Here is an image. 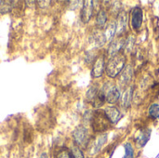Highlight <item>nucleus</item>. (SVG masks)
<instances>
[{
	"mask_svg": "<svg viewBox=\"0 0 159 158\" xmlns=\"http://www.w3.org/2000/svg\"><path fill=\"white\" fill-rule=\"evenodd\" d=\"M125 64H126V58L121 53L110 57L105 68L107 75L111 78L116 77L125 69Z\"/></svg>",
	"mask_w": 159,
	"mask_h": 158,
	"instance_id": "nucleus-1",
	"label": "nucleus"
},
{
	"mask_svg": "<svg viewBox=\"0 0 159 158\" xmlns=\"http://www.w3.org/2000/svg\"><path fill=\"white\" fill-rule=\"evenodd\" d=\"M90 123L94 131L102 132L108 129L109 123L111 122L107 118L104 111H95L90 115Z\"/></svg>",
	"mask_w": 159,
	"mask_h": 158,
	"instance_id": "nucleus-2",
	"label": "nucleus"
},
{
	"mask_svg": "<svg viewBox=\"0 0 159 158\" xmlns=\"http://www.w3.org/2000/svg\"><path fill=\"white\" fill-rule=\"evenodd\" d=\"M102 90L104 93L106 102L111 103V104L116 103L119 100V98H120V91H119V89L115 85H113L111 83H106L102 87Z\"/></svg>",
	"mask_w": 159,
	"mask_h": 158,
	"instance_id": "nucleus-3",
	"label": "nucleus"
},
{
	"mask_svg": "<svg viewBox=\"0 0 159 158\" xmlns=\"http://www.w3.org/2000/svg\"><path fill=\"white\" fill-rule=\"evenodd\" d=\"M73 137H74L75 142L78 146H80V147L87 146V144L89 142V131L85 127H83V126L77 127L73 133Z\"/></svg>",
	"mask_w": 159,
	"mask_h": 158,
	"instance_id": "nucleus-4",
	"label": "nucleus"
},
{
	"mask_svg": "<svg viewBox=\"0 0 159 158\" xmlns=\"http://www.w3.org/2000/svg\"><path fill=\"white\" fill-rule=\"evenodd\" d=\"M94 2L93 1H85L82 10H81V20L84 23H88L94 12Z\"/></svg>",
	"mask_w": 159,
	"mask_h": 158,
	"instance_id": "nucleus-5",
	"label": "nucleus"
},
{
	"mask_svg": "<svg viewBox=\"0 0 159 158\" xmlns=\"http://www.w3.org/2000/svg\"><path fill=\"white\" fill-rule=\"evenodd\" d=\"M143 13L142 8H140L139 7H134L131 12V25L133 29L138 30L141 28L143 24Z\"/></svg>",
	"mask_w": 159,
	"mask_h": 158,
	"instance_id": "nucleus-6",
	"label": "nucleus"
},
{
	"mask_svg": "<svg viewBox=\"0 0 159 158\" xmlns=\"http://www.w3.org/2000/svg\"><path fill=\"white\" fill-rule=\"evenodd\" d=\"M104 113L112 124H116L122 117L120 111L115 106H108L104 109Z\"/></svg>",
	"mask_w": 159,
	"mask_h": 158,
	"instance_id": "nucleus-7",
	"label": "nucleus"
},
{
	"mask_svg": "<svg viewBox=\"0 0 159 158\" xmlns=\"http://www.w3.org/2000/svg\"><path fill=\"white\" fill-rule=\"evenodd\" d=\"M127 23H128V15L126 11L122 10L119 12L116 20V33L118 34V35L122 34L126 31Z\"/></svg>",
	"mask_w": 159,
	"mask_h": 158,
	"instance_id": "nucleus-8",
	"label": "nucleus"
},
{
	"mask_svg": "<svg viewBox=\"0 0 159 158\" xmlns=\"http://www.w3.org/2000/svg\"><path fill=\"white\" fill-rule=\"evenodd\" d=\"M125 46V40L124 39H121V38H118V39H116L114 40L110 47H109V49H108V54L110 57H113L115 55H117L120 53L121 49L123 48V47Z\"/></svg>",
	"mask_w": 159,
	"mask_h": 158,
	"instance_id": "nucleus-9",
	"label": "nucleus"
},
{
	"mask_svg": "<svg viewBox=\"0 0 159 158\" xmlns=\"http://www.w3.org/2000/svg\"><path fill=\"white\" fill-rule=\"evenodd\" d=\"M104 72V60L103 58H99L93 64L91 74L94 78H99L102 75Z\"/></svg>",
	"mask_w": 159,
	"mask_h": 158,
	"instance_id": "nucleus-10",
	"label": "nucleus"
},
{
	"mask_svg": "<svg viewBox=\"0 0 159 158\" xmlns=\"http://www.w3.org/2000/svg\"><path fill=\"white\" fill-rule=\"evenodd\" d=\"M132 75H133V70L132 67L130 65H128L127 67H125V69L123 70L120 77H119V83L122 86H127L132 79Z\"/></svg>",
	"mask_w": 159,
	"mask_h": 158,
	"instance_id": "nucleus-11",
	"label": "nucleus"
},
{
	"mask_svg": "<svg viewBox=\"0 0 159 158\" xmlns=\"http://www.w3.org/2000/svg\"><path fill=\"white\" fill-rule=\"evenodd\" d=\"M151 136V129H144L143 130H141L138 134V136L136 137V142L140 147H143L147 142L149 141Z\"/></svg>",
	"mask_w": 159,
	"mask_h": 158,
	"instance_id": "nucleus-12",
	"label": "nucleus"
},
{
	"mask_svg": "<svg viewBox=\"0 0 159 158\" xmlns=\"http://www.w3.org/2000/svg\"><path fill=\"white\" fill-rule=\"evenodd\" d=\"M116 33V23L110 22L105 26V30L103 33L104 38L106 41H111L115 37V34Z\"/></svg>",
	"mask_w": 159,
	"mask_h": 158,
	"instance_id": "nucleus-13",
	"label": "nucleus"
},
{
	"mask_svg": "<svg viewBox=\"0 0 159 158\" xmlns=\"http://www.w3.org/2000/svg\"><path fill=\"white\" fill-rule=\"evenodd\" d=\"M100 91H101V89H99L98 87L91 86L89 88V89L88 90V92H87V99H88V101L89 102L93 103L95 102V100L97 99V97L99 96Z\"/></svg>",
	"mask_w": 159,
	"mask_h": 158,
	"instance_id": "nucleus-14",
	"label": "nucleus"
},
{
	"mask_svg": "<svg viewBox=\"0 0 159 158\" xmlns=\"http://www.w3.org/2000/svg\"><path fill=\"white\" fill-rule=\"evenodd\" d=\"M107 21V14L105 12V10L101 9L98 12V15L96 17V24L98 25L99 28H102L105 25Z\"/></svg>",
	"mask_w": 159,
	"mask_h": 158,
	"instance_id": "nucleus-15",
	"label": "nucleus"
},
{
	"mask_svg": "<svg viewBox=\"0 0 159 158\" xmlns=\"http://www.w3.org/2000/svg\"><path fill=\"white\" fill-rule=\"evenodd\" d=\"M132 88H129L128 89H126V91L124 92L123 96H122V105L125 108H128L130 105L131 102V99H132Z\"/></svg>",
	"mask_w": 159,
	"mask_h": 158,
	"instance_id": "nucleus-16",
	"label": "nucleus"
},
{
	"mask_svg": "<svg viewBox=\"0 0 159 158\" xmlns=\"http://www.w3.org/2000/svg\"><path fill=\"white\" fill-rule=\"evenodd\" d=\"M149 115L152 118L155 119H159V104L154 103L149 107Z\"/></svg>",
	"mask_w": 159,
	"mask_h": 158,
	"instance_id": "nucleus-17",
	"label": "nucleus"
},
{
	"mask_svg": "<svg viewBox=\"0 0 159 158\" xmlns=\"http://www.w3.org/2000/svg\"><path fill=\"white\" fill-rule=\"evenodd\" d=\"M106 141H107V135L106 134H103L98 138V140L95 143V146H94L95 147V153L100 151V149L102 147V145L106 142Z\"/></svg>",
	"mask_w": 159,
	"mask_h": 158,
	"instance_id": "nucleus-18",
	"label": "nucleus"
},
{
	"mask_svg": "<svg viewBox=\"0 0 159 158\" xmlns=\"http://www.w3.org/2000/svg\"><path fill=\"white\" fill-rule=\"evenodd\" d=\"M124 158H134V149L130 143L125 144V156Z\"/></svg>",
	"mask_w": 159,
	"mask_h": 158,
	"instance_id": "nucleus-19",
	"label": "nucleus"
},
{
	"mask_svg": "<svg viewBox=\"0 0 159 158\" xmlns=\"http://www.w3.org/2000/svg\"><path fill=\"white\" fill-rule=\"evenodd\" d=\"M56 158H74L73 154L71 151H69L68 149H61V151H59V153L57 154Z\"/></svg>",
	"mask_w": 159,
	"mask_h": 158,
	"instance_id": "nucleus-20",
	"label": "nucleus"
},
{
	"mask_svg": "<svg viewBox=\"0 0 159 158\" xmlns=\"http://www.w3.org/2000/svg\"><path fill=\"white\" fill-rule=\"evenodd\" d=\"M72 154H73V156L74 158H84V155L82 153V151L79 149V147L77 146H74L72 148Z\"/></svg>",
	"mask_w": 159,
	"mask_h": 158,
	"instance_id": "nucleus-21",
	"label": "nucleus"
},
{
	"mask_svg": "<svg viewBox=\"0 0 159 158\" xmlns=\"http://www.w3.org/2000/svg\"><path fill=\"white\" fill-rule=\"evenodd\" d=\"M133 45H134V38L132 36L129 37L127 41H125V48L128 52L131 51L132 47H133Z\"/></svg>",
	"mask_w": 159,
	"mask_h": 158,
	"instance_id": "nucleus-22",
	"label": "nucleus"
},
{
	"mask_svg": "<svg viewBox=\"0 0 159 158\" xmlns=\"http://www.w3.org/2000/svg\"><path fill=\"white\" fill-rule=\"evenodd\" d=\"M40 158H48V157L47 154H42V155H41V156H40Z\"/></svg>",
	"mask_w": 159,
	"mask_h": 158,
	"instance_id": "nucleus-23",
	"label": "nucleus"
},
{
	"mask_svg": "<svg viewBox=\"0 0 159 158\" xmlns=\"http://www.w3.org/2000/svg\"><path fill=\"white\" fill-rule=\"evenodd\" d=\"M157 158H159V156H158V157H157Z\"/></svg>",
	"mask_w": 159,
	"mask_h": 158,
	"instance_id": "nucleus-24",
	"label": "nucleus"
}]
</instances>
